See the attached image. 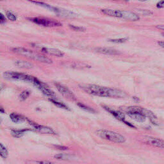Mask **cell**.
<instances>
[{"instance_id": "cell-35", "label": "cell", "mask_w": 164, "mask_h": 164, "mask_svg": "<svg viewBox=\"0 0 164 164\" xmlns=\"http://www.w3.org/2000/svg\"><path fill=\"white\" fill-rule=\"evenodd\" d=\"M3 89V87L2 86H0V92H1V91Z\"/></svg>"}, {"instance_id": "cell-23", "label": "cell", "mask_w": 164, "mask_h": 164, "mask_svg": "<svg viewBox=\"0 0 164 164\" xmlns=\"http://www.w3.org/2000/svg\"><path fill=\"white\" fill-rule=\"evenodd\" d=\"M78 106L86 112H88L90 113H95V110H94V109H92V108H91L89 106H87L85 105L84 104L79 103H78Z\"/></svg>"}, {"instance_id": "cell-26", "label": "cell", "mask_w": 164, "mask_h": 164, "mask_svg": "<svg viewBox=\"0 0 164 164\" xmlns=\"http://www.w3.org/2000/svg\"><path fill=\"white\" fill-rule=\"evenodd\" d=\"M69 27L74 30V31H83L85 30V28H83V27H80V26H74V25H69Z\"/></svg>"}, {"instance_id": "cell-28", "label": "cell", "mask_w": 164, "mask_h": 164, "mask_svg": "<svg viewBox=\"0 0 164 164\" xmlns=\"http://www.w3.org/2000/svg\"><path fill=\"white\" fill-rule=\"evenodd\" d=\"M164 5V0H161L157 4V7L158 8H163Z\"/></svg>"}, {"instance_id": "cell-16", "label": "cell", "mask_w": 164, "mask_h": 164, "mask_svg": "<svg viewBox=\"0 0 164 164\" xmlns=\"http://www.w3.org/2000/svg\"><path fill=\"white\" fill-rule=\"evenodd\" d=\"M17 67L22 69H31L34 67V65H33L31 63L25 61V60H17L15 63Z\"/></svg>"}, {"instance_id": "cell-10", "label": "cell", "mask_w": 164, "mask_h": 164, "mask_svg": "<svg viewBox=\"0 0 164 164\" xmlns=\"http://www.w3.org/2000/svg\"><path fill=\"white\" fill-rule=\"evenodd\" d=\"M28 121L30 123V124L34 127V128L37 131V132L39 133H41L43 134H49V135H55L56 134L55 132H54L52 128L49 127L38 124L35 123H34V122L30 121V120H28Z\"/></svg>"}, {"instance_id": "cell-33", "label": "cell", "mask_w": 164, "mask_h": 164, "mask_svg": "<svg viewBox=\"0 0 164 164\" xmlns=\"http://www.w3.org/2000/svg\"><path fill=\"white\" fill-rule=\"evenodd\" d=\"M38 163H51V162H48V161H40V162H37Z\"/></svg>"}, {"instance_id": "cell-7", "label": "cell", "mask_w": 164, "mask_h": 164, "mask_svg": "<svg viewBox=\"0 0 164 164\" xmlns=\"http://www.w3.org/2000/svg\"><path fill=\"white\" fill-rule=\"evenodd\" d=\"M31 83L34 84L36 87H37V88L46 96H48L50 97H53L55 96V94H54V92L51 89L49 88V87L47 85L40 82L36 77H34Z\"/></svg>"}, {"instance_id": "cell-37", "label": "cell", "mask_w": 164, "mask_h": 164, "mask_svg": "<svg viewBox=\"0 0 164 164\" xmlns=\"http://www.w3.org/2000/svg\"><path fill=\"white\" fill-rule=\"evenodd\" d=\"M0 1H2V0H0Z\"/></svg>"}, {"instance_id": "cell-34", "label": "cell", "mask_w": 164, "mask_h": 164, "mask_svg": "<svg viewBox=\"0 0 164 164\" xmlns=\"http://www.w3.org/2000/svg\"><path fill=\"white\" fill-rule=\"evenodd\" d=\"M0 113H5V110L3 108L0 106Z\"/></svg>"}, {"instance_id": "cell-12", "label": "cell", "mask_w": 164, "mask_h": 164, "mask_svg": "<svg viewBox=\"0 0 164 164\" xmlns=\"http://www.w3.org/2000/svg\"><path fill=\"white\" fill-rule=\"evenodd\" d=\"M101 12L108 16H111L114 17L122 18L123 17V12L121 10H111V9H103Z\"/></svg>"}, {"instance_id": "cell-8", "label": "cell", "mask_w": 164, "mask_h": 164, "mask_svg": "<svg viewBox=\"0 0 164 164\" xmlns=\"http://www.w3.org/2000/svg\"><path fill=\"white\" fill-rule=\"evenodd\" d=\"M32 46H33V47L36 48L37 49L40 50L42 53L49 54V55L57 57H62L64 55V53L62 51H61L59 49H57L45 47V46L37 45V44H32Z\"/></svg>"}, {"instance_id": "cell-32", "label": "cell", "mask_w": 164, "mask_h": 164, "mask_svg": "<svg viewBox=\"0 0 164 164\" xmlns=\"http://www.w3.org/2000/svg\"><path fill=\"white\" fill-rule=\"evenodd\" d=\"M157 28L158 29H159V30H164V26H163V25H162L157 26Z\"/></svg>"}, {"instance_id": "cell-27", "label": "cell", "mask_w": 164, "mask_h": 164, "mask_svg": "<svg viewBox=\"0 0 164 164\" xmlns=\"http://www.w3.org/2000/svg\"><path fill=\"white\" fill-rule=\"evenodd\" d=\"M6 21L7 19L5 16L3 14L0 13V24H4L6 23Z\"/></svg>"}, {"instance_id": "cell-25", "label": "cell", "mask_w": 164, "mask_h": 164, "mask_svg": "<svg viewBox=\"0 0 164 164\" xmlns=\"http://www.w3.org/2000/svg\"><path fill=\"white\" fill-rule=\"evenodd\" d=\"M7 17L10 21H15L17 19L16 16L15 14H14L13 13L10 12H7Z\"/></svg>"}, {"instance_id": "cell-2", "label": "cell", "mask_w": 164, "mask_h": 164, "mask_svg": "<svg viewBox=\"0 0 164 164\" xmlns=\"http://www.w3.org/2000/svg\"><path fill=\"white\" fill-rule=\"evenodd\" d=\"M12 51L14 53L19 54V55H22L28 59L34 60L39 62L45 63L47 64H51L53 63L52 60L48 57L45 55H42V54H39L38 53L30 50L28 49H26L24 48H13Z\"/></svg>"}, {"instance_id": "cell-36", "label": "cell", "mask_w": 164, "mask_h": 164, "mask_svg": "<svg viewBox=\"0 0 164 164\" xmlns=\"http://www.w3.org/2000/svg\"><path fill=\"white\" fill-rule=\"evenodd\" d=\"M140 1H143V2H144V1H146V0H140Z\"/></svg>"}, {"instance_id": "cell-5", "label": "cell", "mask_w": 164, "mask_h": 164, "mask_svg": "<svg viewBox=\"0 0 164 164\" xmlns=\"http://www.w3.org/2000/svg\"><path fill=\"white\" fill-rule=\"evenodd\" d=\"M3 77L7 80H22L31 83L34 78V76H32L24 73H20L17 72L7 71L3 73Z\"/></svg>"}, {"instance_id": "cell-6", "label": "cell", "mask_w": 164, "mask_h": 164, "mask_svg": "<svg viewBox=\"0 0 164 164\" xmlns=\"http://www.w3.org/2000/svg\"><path fill=\"white\" fill-rule=\"evenodd\" d=\"M31 21L34 22V23L37 24L39 25L47 26V27H56V26H61L62 25L60 22L50 19L48 18H44V17H34L29 19Z\"/></svg>"}, {"instance_id": "cell-3", "label": "cell", "mask_w": 164, "mask_h": 164, "mask_svg": "<svg viewBox=\"0 0 164 164\" xmlns=\"http://www.w3.org/2000/svg\"><path fill=\"white\" fill-rule=\"evenodd\" d=\"M97 135L105 140L110 141L112 143L117 144H123L126 142V138L117 132H112L110 130L101 129L97 130L96 132Z\"/></svg>"}, {"instance_id": "cell-29", "label": "cell", "mask_w": 164, "mask_h": 164, "mask_svg": "<svg viewBox=\"0 0 164 164\" xmlns=\"http://www.w3.org/2000/svg\"><path fill=\"white\" fill-rule=\"evenodd\" d=\"M139 12H140L142 14H144V15H149V14H152V12H150V11H148V10H140Z\"/></svg>"}, {"instance_id": "cell-13", "label": "cell", "mask_w": 164, "mask_h": 164, "mask_svg": "<svg viewBox=\"0 0 164 164\" xmlns=\"http://www.w3.org/2000/svg\"><path fill=\"white\" fill-rule=\"evenodd\" d=\"M95 51L97 53L107 54V55H117L119 54V52L117 50L106 48H95Z\"/></svg>"}, {"instance_id": "cell-1", "label": "cell", "mask_w": 164, "mask_h": 164, "mask_svg": "<svg viewBox=\"0 0 164 164\" xmlns=\"http://www.w3.org/2000/svg\"><path fill=\"white\" fill-rule=\"evenodd\" d=\"M79 87L86 93L96 96L122 98L126 96L125 92L121 90L101 87L94 84H80L79 85Z\"/></svg>"}, {"instance_id": "cell-11", "label": "cell", "mask_w": 164, "mask_h": 164, "mask_svg": "<svg viewBox=\"0 0 164 164\" xmlns=\"http://www.w3.org/2000/svg\"><path fill=\"white\" fill-rule=\"evenodd\" d=\"M54 86L56 87V88L59 91V92L65 97L68 98L69 100H75L76 97L74 94L73 93L72 91H71L66 87H65L60 83H54Z\"/></svg>"}, {"instance_id": "cell-4", "label": "cell", "mask_w": 164, "mask_h": 164, "mask_svg": "<svg viewBox=\"0 0 164 164\" xmlns=\"http://www.w3.org/2000/svg\"><path fill=\"white\" fill-rule=\"evenodd\" d=\"M148 110L137 106L128 107L126 110V114L138 122H144L146 120Z\"/></svg>"}, {"instance_id": "cell-9", "label": "cell", "mask_w": 164, "mask_h": 164, "mask_svg": "<svg viewBox=\"0 0 164 164\" xmlns=\"http://www.w3.org/2000/svg\"><path fill=\"white\" fill-rule=\"evenodd\" d=\"M141 141L148 145H150L160 149L163 148V141L162 139L158 138H155L149 136H144V137L141 138Z\"/></svg>"}, {"instance_id": "cell-22", "label": "cell", "mask_w": 164, "mask_h": 164, "mask_svg": "<svg viewBox=\"0 0 164 164\" xmlns=\"http://www.w3.org/2000/svg\"><path fill=\"white\" fill-rule=\"evenodd\" d=\"M31 92L29 91H24L21 93V94L19 95V100L21 101H23L25 100H26L27 98L30 96Z\"/></svg>"}, {"instance_id": "cell-19", "label": "cell", "mask_w": 164, "mask_h": 164, "mask_svg": "<svg viewBox=\"0 0 164 164\" xmlns=\"http://www.w3.org/2000/svg\"><path fill=\"white\" fill-rule=\"evenodd\" d=\"M28 131H29V129H13L11 131V134L16 138H19L23 136L25 134V132H28Z\"/></svg>"}, {"instance_id": "cell-31", "label": "cell", "mask_w": 164, "mask_h": 164, "mask_svg": "<svg viewBox=\"0 0 164 164\" xmlns=\"http://www.w3.org/2000/svg\"><path fill=\"white\" fill-rule=\"evenodd\" d=\"M158 45H159V46H160L161 48H163V41H159V42H158Z\"/></svg>"}, {"instance_id": "cell-30", "label": "cell", "mask_w": 164, "mask_h": 164, "mask_svg": "<svg viewBox=\"0 0 164 164\" xmlns=\"http://www.w3.org/2000/svg\"><path fill=\"white\" fill-rule=\"evenodd\" d=\"M56 148L59 149H61V150H66L68 149V148L67 147H65V146H56Z\"/></svg>"}, {"instance_id": "cell-18", "label": "cell", "mask_w": 164, "mask_h": 164, "mask_svg": "<svg viewBox=\"0 0 164 164\" xmlns=\"http://www.w3.org/2000/svg\"><path fill=\"white\" fill-rule=\"evenodd\" d=\"M49 100L52 103H53L54 105H56L57 106H58V107H59V108H63V109H65V110H69V108H68V106L66 105H65L63 103L60 102V101L57 100L56 99H54V97H51V98H49Z\"/></svg>"}, {"instance_id": "cell-20", "label": "cell", "mask_w": 164, "mask_h": 164, "mask_svg": "<svg viewBox=\"0 0 164 164\" xmlns=\"http://www.w3.org/2000/svg\"><path fill=\"white\" fill-rule=\"evenodd\" d=\"M54 158H57L58 160H71L73 158L72 155L70 154H65V153H60L57 154L54 156Z\"/></svg>"}, {"instance_id": "cell-24", "label": "cell", "mask_w": 164, "mask_h": 164, "mask_svg": "<svg viewBox=\"0 0 164 164\" xmlns=\"http://www.w3.org/2000/svg\"><path fill=\"white\" fill-rule=\"evenodd\" d=\"M128 40V38H121V39H109L108 40L116 44H122L126 42Z\"/></svg>"}, {"instance_id": "cell-21", "label": "cell", "mask_w": 164, "mask_h": 164, "mask_svg": "<svg viewBox=\"0 0 164 164\" xmlns=\"http://www.w3.org/2000/svg\"><path fill=\"white\" fill-rule=\"evenodd\" d=\"M8 155V152L6 148L0 143V156L3 158H7Z\"/></svg>"}, {"instance_id": "cell-15", "label": "cell", "mask_w": 164, "mask_h": 164, "mask_svg": "<svg viewBox=\"0 0 164 164\" xmlns=\"http://www.w3.org/2000/svg\"><path fill=\"white\" fill-rule=\"evenodd\" d=\"M123 12V19H124L128 21H136L139 20V16L136 14L129 12V11H122Z\"/></svg>"}, {"instance_id": "cell-14", "label": "cell", "mask_w": 164, "mask_h": 164, "mask_svg": "<svg viewBox=\"0 0 164 164\" xmlns=\"http://www.w3.org/2000/svg\"><path fill=\"white\" fill-rule=\"evenodd\" d=\"M103 108L105 109V110L110 113V114H112L113 116H114L117 119L119 120V121H124L125 120V116L123 114V113L121 112H119V111H116L114 110H112V109L110 108L109 107H107L106 106H103Z\"/></svg>"}, {"instance_id": "cell-17", "label": "cell", "mask_w": 164, "mask_h": 164, "mask_svg": "<svg viewBox=\"0 0 164 164\" xmlns=\"http://www.w3.org/2000/svg\"><path fill=\"white\" fill-rule=\"evenodd\" d=\"M10 119L12 120V121H13L15 123H19L21 121H24V120L25 119V118L23 116H22L16 113L11 114L10 115Z\"/></svg>"}]
</instances>
